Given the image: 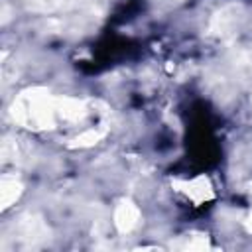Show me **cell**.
Listing matches in <instances>:
<instances>
[{"label": "cell", "mask_w": 252, "mask_h": 252, "mask_svg": "<svg viewBox=\"0 0 252 252\" xmlns=\"http://www.w3.org/2000/svg\"><path fill=\"white\" fill-rule=\"evenodd\" d=\"M57 96L49 94L47 89H28L18 94V98L12 102V118L33 130H43V128H55L59 124L57 120V108H55Z\"/></svg>", "instance_id": "1"}, {"label": "cell", "mask_w": 252, "mask_h": 252, "mask_svg": "<svg viewBox=\"0 0 252 252\" xmlns=\"http://www.w3.org/2000/svg\"><path fill=\"white\" fill-rule=\"evenodd\" d=\"M18 230H20V238L28 246L41 244L43 240L49 238V228L43 222V219L37 217V215H26V217H22L20 219V224H18Z\"/></svg>", "instance_id": "2"}, {"label": "cell", "mask_w": 252, "mask_h": 252, "mask_svg": "<svg viewBox=\"0 0 252 252\" xmlns=\"http://www.w3.org/2000/svg\"><path fill=\"white\" fill-rule=\"evenodd\" d=\"M240 20V8L236 4H230V6H224L220 8L213 20H211V26H209V32L217 37H226L232 33V30L236 28Z\"/></svg>", "instance_id": "3"}, {"label": "cell", "mask_w": 252, "mask_h": 252, "mask_svg": "<svg viewBox=\"0 0 252 252\" xmlns=\"http://www.w3.org/2000/svg\"><path fill=\"white\" fill-rule=\"evenodd\" d=\"M138 222H140V209L132 201L122 199L114 209V224H116V228L122 234H126V232H132L138 226Z\"/></svg>", "instance_id": "4"}, {"label": "cell", "mask_w": 252, "mask_h": 252, "mask_svg": "<svg viewBox=\"0 0 252 252\" xmlns=\"http://www.w3.org/2000/svg\"><path fill=\"white\" fill-rule=\"evenodd\" d=\"M55 108H57L59 122H79L87 116V104L83 100L69 98V96H57Z\"/></svg>", "instance_id": "5"}, {"label": "cell", "mask_w": 252, "mask_h": 252, "mask_svg": "<svg viewBox=\"0 0 252 252\" xmlns=\"http://www.w3.org/2000/svg\"><path fill=\"white\" fill-rule=\"evenodd\" d=\"M173 185L195 203H203L213 197V187L207 177H195L191 181H175Z\"/></svg>", "instance_id": "6"}, {"label": "cell", "mask_w": 252, "mask_h": 252, "mask_svg": "<svg viewBox=\"0 0 252 252\" xmlns=\"http://www.w3.org/2000/svg\"><path fill=\"white\" fill-rule=\"evenodd\" d=\"M22 183L16 179H2L0 183V207L8 209L12 203L18 201V197L22 195Z\"/></svg>", "instance_id": "7"}, {"label": "cell", "mask_w": 252, "mask_h": 252, "mask_svg": "<svg viewBox=\"0 0 252 252\" xmlns=\"http://www.w3.org/2000/svg\"><path fill=\"white\" fill-rule=\"evenodd\" d=\"M106 134V128H89L81 134H77L71 142H69V148H91L94 144H98Z\"/></svg>", "instance_id": "8"}, {"label": "cell", "mask_w": 252, "mask_h": 252, "mask_svg": "<svg viewBox=\"0 0 252 252\" xmlns=\"http://www.w3.org/2000/svg\"><path fill=\"white\" fill-rule=\"evenodd\" d=\"M26 4L33 12H53L61 4V0H26Z\"/></svg>", "instance_id": "9"}, {"label": "cell", "mask_w": 252, "mask_h": 252, "mask_svg": "<svg viewBox=\"0 0 252 252\" xmlns=\"http://www.w3.org/2000/svg\"><path fill=\"white\" fill-rule=\"evenodd\" d=\"M189 250H203V248H209V242H207V236H195L193 242L187 244Z\"/></svg>", "instance_id": "10"}, {"label": "cell", "mask_w": 252, "mask_h": 252, "mask_svg": "<svg viewBox=\"0 0 252 252\" xmlns=\"http://www.w3.org/2000/svg\"><path fill=\"white\" fill-rule=\"evenodd\" d=\"M250 191H252V183H250ZM246 228L252 232V213H250V217H248V220H246Z\"/></svg>", "instance_id": "11"}]
</instances>
